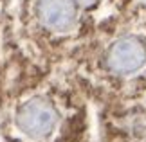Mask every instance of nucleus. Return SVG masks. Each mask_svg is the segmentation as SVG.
Wrapping results in <instances>:
<instances>
[{"mask_svg": "<svg viewBox=\"0 0 146 142\" xmlns=\"http://www.w3.org/2000/svg\"><path fill=\"white\" fill-rule=\"evenodd\" d=\"M16 122L27 137L42 140L47 139L58 126V112L43 97H33L20 106Z\"/></svg>", "mask_w": 146, "mask_h": 142, "instance_id": "1", "label": "nucleus"}, {"mask_svg": "<svg viewBox=\"0 0 146 142\" xmlns=\"http://www.w3.org/2000/svg\"><path fill=\"white\" fill-rule=\"evenodd\" d=\"M106 61L115 74H135L146 65V47L137 38H119L110 47Z\"/></svg>", "mask_w": 146, "mask_h": 142, "instance_id": "2", "label": "nucleus"}, {"mask_svg": "<svg viewBox=\"0 0 146 142\" xmlns=\"http://www.w3.org/2000/svg\"><path fill=\"white\" fill-rule=\"evenodd\" d=\"M38 16L47 29L69 32L76 25L74 0H38Z\"/></svg>", "mask_w": 146, "mask_h": 142, "instance_id": "3", "label": "nucleus"}, {"mask_svg": "<svg viewBox=\"0 0 146 142\" xmlns=\"http://www.w3.org/2000/svg\"><path fill=\"white\" fill-rule=\"evenodd\" d=\"M74 2H78L80 5H83V7H90V5H94L98 0H74Z\"/></svg>", "mask_w": 146, "mask_h": 142, "instance_id": "4", "label": "nucleus"}]
</instances>
